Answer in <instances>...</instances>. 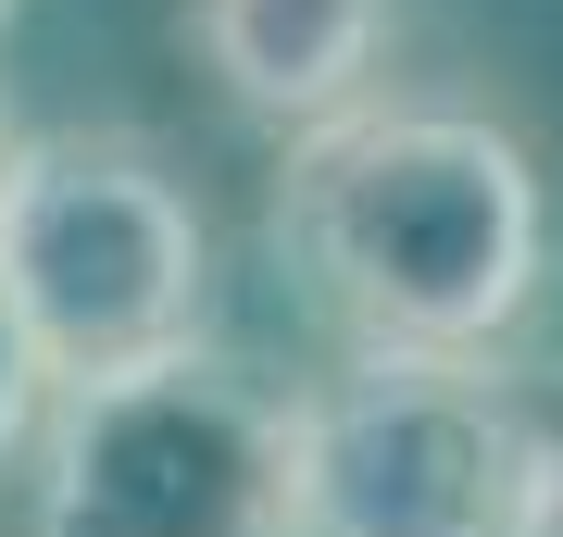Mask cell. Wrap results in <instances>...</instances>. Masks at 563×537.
Listing matches in <instances>:
<instances>
[{
    "mask_svg": "<svg viewBox=\"0 0 563 537\" xmlns=\"http://www.w3.org/2000/svg\"><path fill=\"white\" fill-rule=\"evenodd\" d=\"M38 413H51V362H38V338L13 325V300H0V462L38 450Z\"/></svg>",
    "mask_w": 563,
    "mask_h": 537,
    "instance_id": "8992f818",
    "label": "cell"
},
{
    "mask_svg": "<svg viewBox=\"0 0 563 537\" xmlns=\"http://www.w3.org/2000/svg\"><path fill=\"white\" fill-rule=\"evenodd\" d=\"M263 225L351 350L488 362L551 276L539 150L476 100H363V113L288 138Z\"/></svg>",
    "mask_w": 563,
    "mask_h": 537,
    "instance_id": "6da1fadb",
    "label": "cell"
},
{
    "mask_svg": "<svg viewBox=\"0 0 563 537\" xmlns=\"http://www.w3.org/2000/svg\"><path fill=\"white\" fill-rule=\"evenodd\" d=\"M0 150H13V125H0Z\"/></svg>",
    "mask_w": 563,
    "mask_h": 537,
    "instance_id": "9c48e42d",
    "label": "cell"
},
{
    "mask_svg": "<svg viewBox=\"0 0 563 537\" xmlns=\"http://www.w3.org/2000/svg\"><path fill=\"white\" fill-rule=\"evenodd\" d=\"M539 400L501 362L351 350L288 400V537H526Z\"/></svg>",
    "mask_w": 563,
    "mask_h": 537,
    "instance_id": "277c9868",
    "label": "cell"
},
{
    "mask_svg": "<svg viewBox=\"0 0 563 537\" xmlns=\"http://www.w3.org/2000/svg\"><path fill=\"white\" fill-rule=\"evenodd\" d=\"M526 537H563V400L539 413V476H526Z\"/></svg>",
    "mask_w": 563,
    "mask_h": 537,
    "instance_id": "52a82bcc",
    "label": "cell"
},
{
    "mask_svg": "<svg viewBox=\"0 0 563 537\" xmlns=\"http://www.w3.org/2000/svg\"><path fill=\"white\" fill-rule=\"evenodd\" d=\"M188 63L276 138H313L376 100V63L401 38V0H176Z\"/></svg>",
    "mask_w": 563,
    "mask_h": 537,
    "instance_id": "5b68a950",
    "label": "cell"
},
{
    "mask_svg": "<svg viewBox=\"0 0 563 537\" xmlns=\"http://www.w3.org/2000/svg\"><path fill=\"white\" fill-rule=\"evenodd\" d=\"M288 400L213 338L51 388L38 537H288Z\"/></svg>",
    "mask_w": 563,
    "mask_h": 537,
    "instance_id": "3957f363",
    "label": "cell"
},
{
    "mask_svg": "<svg viewBox=\"0 0 563 537\" xmlns=\"http://www.w3.org/2000/svg\"><path fill=\"white\" fill-rule=\"evenodd\" d=\"M0 300L38 338L51 388L201 350L213 225L176 150L139 125H38L0 150Z\"/></svg>",
    "mask_w": 563,
    "mask_h": 537,
    "instance_id": "7a4b0ae2",
    "label": "cell"
},
{
    "mask_svg": "<svg viewBox=\"0 0 563 537\" xmlns=\"http://www.w3.org/2000/svg\"><path fill=\"white\" fill-rule=\"evenodd\" d=\"M0 25H13V0H0Z\"/></svg>",
    "mask_w": 563,
    "mask_h": 537,
    "instance_id": "ba28073f",
    "label": "cell"
}]
</instances>
